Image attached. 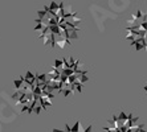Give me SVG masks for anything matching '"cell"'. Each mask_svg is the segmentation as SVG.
<instances>
[{
	"label": "cell",
	"mask_w": 147,
	"mask_h": 132,
	"mask_svg": "<svg viewBox=\"0 0 147 132\" xmlns=\"http://www.w3.org/2000/svg\"><path fill=\"white\" fill-rule=\"evenodd\" d=\"M56 45L60 46L61 49H64L65 45H72V41H70V38H58L57 42H56Z\"/></svg>",
	"instance_id": "cell-1"
},
{
	"label": "cell",
	"mask_w": 147,
	"mask_h": 132,
	"mask_svg": "<svg viewBox=\"0 0 147 132\" xmlns=\"http://www.w3.org/2000/svg\"><path fill=\"white\" fill-rule=\"evenodd\" d=\"M78 81L81 82V83H85V82H88V81H89V77H88V74H86V75H81Z\"/></svg>",
	"instance_id": "cell-2"
},
{
	"label": "cell",
	"mask_w": 147,
	"mask_h": 132,
	"mask_svg": "<svg viewBox=\"0 0 147 132\" xmlns=\"http://www.w3.org/2000/svg\"><path fill=\"white\" fill-rule=\"evenodd\" d=\"M41 110H42V106H41V104H40V106H38V104H37V106H36V107H34V110H33V112H34V114H40V112H41Z\"/></svg>",
	"instance_id": "cell-3"
},
{
	"label": "cell",
	"mask_w": 147,
	"mask_h": 132,
	"mask_svg": "<svg viewBox=\"0 0 147 132\" xmlns=\"http://www.w3.org/2000/svg\"><path fill=\"white\" fill-rule=\"evenodd\" d=\"M84 132H92V124H89V125H88V128H86Z\"/></svg>",
	"instance_id": "cell-4"
},
{
	"label": "cell",
	"mask_w": 147,
	"mask_h": 132,
	"mask_svg": "<svg viewBox=\"0 0 147 132\" xmlns=\"http://www.w3.org/2000/svg\"><path fill=\"white\" fill-rule=\"evenodd\" d=\"M52 132H66V131H64V129H57V128H53V129H52Z\"/></svg>",
	"instance_id": "cell-5"
},
{
	"label": "cell",
	"mask_w": 147,
	"mask_h": 132,
	"mask_svg": "<svg viewBox=\"0 0 147 132\" xmlns=\"http://www.w3.org/2000/svg\"><path fill=\"white\" fill-rule=\"evenodd\" d=\"M139 132H147V131H146V129H143V128H142V129H140Z\"/></svg>",
	"instance_id": "cell-6"
}]
</instances>
